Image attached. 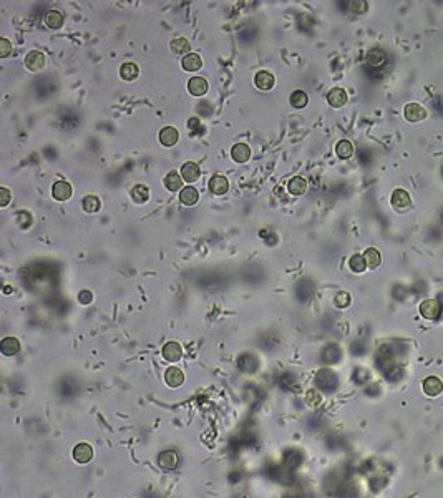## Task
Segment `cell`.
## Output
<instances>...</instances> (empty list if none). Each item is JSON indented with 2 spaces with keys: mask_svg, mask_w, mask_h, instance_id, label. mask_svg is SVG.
Returning a JSON list of instances; mask_svg holds the SVG:
<instances>
[{
  "mask_svg": "<svg viewBox=\"0 0 443 498\" xmlns=\"http://www.w3.org/2000/svg\"><path fill=\"white\" fill-rule=\"evenodd\" d=\"M390 201H392V206L397 209V211H407V209H409L410 205H412L409 193H407V191L402 189V188H398V189L393 191Z\"/></svg>",
  "mask_w": 443,
  "mask_h": 498,
  "instance_id": "cell-1",
  "label": "cell"
},
{
  "mask_svg": "<svg viewBox=\"0 0 443 498\" xmlns=\"http://www.w3.org/2000/svg\"><path fill=\"white\" fill-rule=\"evenodd\" d=\"M73 458H75V462H78V464H88V462L93 458L92 445L87 443V442H82V443H78V445H75Z\"/></svg>",
  "mask_w": 443,
  "mask_h": 498,
  "instance_id": "cell-2",
  "label": "cell"
},
{
  "mask_svg": "<svg viewBox=\"0 0 443 498\" xmlns=\"http://www.w3.org/2000/svg\"><path fill=\"white\" fill-rule=\"evenodd\" d=\"M45 65V55L38 50H32L30 53H27L25 57V67L30 71H38L44 68Z\"/></svg>",
  "mask_w": 443,
  "mask_h": 498,
  "instance_id": "cell-3",
  "label": "cell"
},
{
  "mask_svg": "<svg viewBox=\"0 0 443 498\" xmlns=\"http://www.w3.org/2000/svg\"><path fill=\"white\" fill-rule=\"evenodd\" d=\"M423 392L428 395V397H436L443 392V382L435 375H430L423 380Z\"/></svg>",
  "mask_w": 443,
  "mask_h": 498,
  "instance_id": "cell-4",
  "label": "cell"
},
{
  "mask_svg": "<svg viewBox=\"0 0 443 498\" xmlns=\"http://www.w3.org/2000/svg\"><path fill=\"white\" fill-rule=\"evenodd\" d=\"M201 176V170H199V166H197L196 163H193V161H186L183 166H181V178H183V181H186V183H194L197 181Z\"/></svg>",
  "mask_w": 443,
  "mask_h": 498,
  "instance_id": "cell-5",
  "label": "cell"
},
{
  "mask_svg": "<svg viewBox=\"0 0 443 498\" xmlns=\"http://www.w3.org/2000/svg\"><path fill=\"white\" fill-rule=\"evenodd\" d=\"M420 313L425 319H436L440 314V304L435 299H425L420 304Z\"/></svg>",
  "mask_w": 443,
  "mask_h": 498,
  "instance_id": "cell-6",
  "label": "cell"
},
{
  "mask_svg": "<svg viewBox=\"0 0 443 498\" xmlns=\"http://www.w3.org/2000/svg\"><path fill=\"white\" fill-rule=\"evenodd\" d=\"M163 357L171 364L178 362L179 359L183 357L181 346H179L178 342H168V344H165V347H163Z\"/></svg>",
  "mask_w": 443,
  "mask_h": 498,
  "instance_id": "cell-7",
  "label": "cell"
},
{
  "mask_svg": "<svg viewBox=\"0 0 443 498\" xmlns=\"http://www.w3.org/2000/svg\"><path fill=\"white\" fill-rule=\"evenodd\" d=\"M178 462H179L178 453L173 452V450H165V452H161L159 457H158V464H159L161 469H165V470L176 469Z\"/></svg>",
  "mask_w": 443,
  "mask_h": 498,
  "instance_id": "cell-8",
  "label": "cell"
},
{
  "mask_svg": "<svg viewBox=\"0 0 443 498\" xmlns=\"http://www.w3.org/2000/svg\"><path fill=\"white\" fill-rule=\"evenodd\" d=\"M404 113H405V118L412 123L420 122V120H423L425 117H427V110H425L423 106L417 105V103H409L405 106Z\"/></svg>",
  "mask_w": 443,
  "mask_h": 498,
  "instance_id": "cell-9",
  "label": "cell"
},
{
  "mask_svg": "<svg viewBox=\"0 0 443 498\" xmlns=\"http://www.w3.org/2000/svg\"><path fill=\"white\" fill-rule=\"evenodd\" d=\"M208 82L206 79H203V76H193L189 82H188V90H189V93L191 95H194V97H203L206 92H208Z\"/></svg>",
  "mask_w": 443,
  "mask_h": 498,
  "instance_id": "cell-10",
  "label": "cell"
},
{
  "mask_svg": "<svg viewBox=\"0 0 443 498\" xmlns=\"http://www.w3.org/2000/svg\"><path fill=\"white\" fill-rule=\"evenodd\" d=\"M165 380H166L168 386L173 387V389H176V387H179V386H183V382H184V374H183V370L173 365V367H170V369L166 370V374H165Z\"/></svg>",
  "mask_w": 443,
  "mask_h": 498,
  "instance_id": "cell-11",
  "label": "cell"
},
{
  "mask_svg": "<svg viewBox=\"0 0 443 498\" xmlns=\"http://www.w3.org/2000/svg\"><path fill=\"white\" fill-rule=\"evenodd\" d=\"M231 157L236 163H246V161L251 158V148L246 145V143H237V145H234L231 149Z\"/></svg>",
  "mask_w": 443,
  "mask_h": 498,
  "instance_id": "cell-12",
  "label": "cell"
},
{
  "mask_svg": "<svg viewBox=\"0 0 443 498\" xmlns=\"http://www.w3.org/2000/svg\"><path fill=\"white\" fill-rule=\"evenodd\" d=\"M209 189H211V193L218 195V196L226 195L227 189H229V181H227L224 176L216 175L211 178V181H209Z\"/></svg>",
  "mask_w": 443,
  "mask_h": 498,
  "instance_id": "cell-13",
  "label": "cell"
},
{
  "mask_svg": "<svg viewBox=\"0 0 443 498\" xmlns=\"http://www.w3.org/2000/svg\"><path fill=\"white\" fill-rule=\"evenodd\" d=\"M327 101L329 105L334 108H340L347 103V93L344 88H332L327 95Z\"/></svg>",
  "mask_w": 443,
  "mask_h": 498,
  "instance_id": "cell-14",
  "label": "cell"
},
{
  "mask_svg": "<svg viewBox=\"0 0 443 498\" xmlns=\"http://www.w3.org/2000/svg\"><path fill=\"white\" fill-rule=\"evenodd\" d=\"M52 195L58 201H67L71 196V186L67 181H57L52 188Z\"/></svg>",
  "mask_w": 443,
  "mask_h": 498,
  "instance_id": "cell-15",
  "label": "cell"
},
{
  "mask_svg": "<svg viewBox=\"0 0 443 498\" xmlns=\"http://www.w3.org/2000/svg\"><path fill=\"white\" fill-rule=\"evenodd\" d=\"M179 201L183 203L184 206H194L197 201H199V193L193 186H186V188L181 189L179 193Z\"/></svg>",
  "mask_w": 443,
  "mask_h": 498,
  "instance_id": "cell-16",
  "label": "cell"
},
{
  "mask_svg": "<svg viewBox=\"0 0 443 498\" xmlns=\"http://www.w3.org/2000/svg\"><path fill=\"white\" fill-rule=\"evenodd\" d=\"M178 138H179L178 130L173 128V127H166V128H163L159 131V141H161V145H163V146L176 145Z\"/></svg>",
  "mask_w": 443,
  "mask_h": 498,
  "instance_id": "cell-17",
  "label": "cell"
},
{
  "mask_svg": "<svg viewBox=\"0 0 443 498\" xmlns=\"http://www.w3.org/2000/svg\"><path fill=\"white\" fill-rule=\"evenodd\" d=\"M181 67L186 71H197L203 67V60H201L199 55H196V53H189V55L183 57Z\"/></svg>",
  "mask_w": 443,
  "mask_h": 498,
  "instance_id": "cell-18",
  "label": "cell"
},
{
  "mask_svg": "<svg viewBox=\"0 0 443 498\" xmlns=\"http://www.w3.org/2000/svg\"><path fill=\"white\" fill-rule=\"evenodd\" d=\"M254 82H256V87L259 90H271L274 87V83H276L274 75L269 73V71H259V73L256 75Z\"/></svg>",
  "mask_w": 443,
  "mask_h": 498,
  "instance_id": "cell-19",
  "label": "cell"
},
{
  "mask_svg": "<svg viewBox=\"0 0 443 498\" xmlns=\"http://www.w3.org/2000/svg\"><path fill=\"white\" fill-rule=\"evenodd\" d=\"M287 189H289L291 195L301 196V195L305 193V189H307V181H305V179L301 178V176H296V178L291 179L289 184H287Z\"/></svg>",
  "mask_w": 443,
  "mask_h": 498,
  "instance_id": "cell-20",
  "label": "cell"
},
{
  "mask_svg": "<svg viewBox=\"0 0 443 498\" xmlns=\"http://www.w3.org/2000/svg\"><path fill=\"white\" fill-rule=\"evenodd\" d=\"M119 75H122V79L123 80H127V82H133L138 79V75H140V68H138V65L136 63H125L122 70H119Z\"/></svg>",
  "mask_w": 443,
  "mask_h": 498,
  "instance_id": "cell-21",
  "label": "cell"
},
{
  "mask_svg": "<svg viewBox=\"0 0 443 498\" xmlns=\"http://www.w3.org/2000/svg\"><path fill=\"white\" fill-rule=\"evenodd\" d=\"M165 186H166V189L168 191H179L181 189V186H183V178L181 175H178L176 171H171V173H168L166 178H165Z\"/></svg>",
  "mask_w": 443,
  "mask_h": 498,
  "instance_id": "cell-22",
  "label": "cell"
},
{
  "mask_svg": "<svg viewBox=\"0 0 443 498\" xmlns=\"http://www.w3.org/2000/svg\"><path fill=\"white\" fill-rule=\"evenodd\" d=\"M0 349H2L5 356H15L20 351V342L15 337H5L2 340V344H0Z\"/></svg>",
  "mask_w": 443,
  "mask_h": 498,
  "instance_id": "cell-23",
  "label": "cell"
},
{
  "mask_svg": "<svg viewBox=\"0 0 443 498\" xmlns=\"http://www.w3.org/2000/svg\"><path fill=\"white\" fill-rule=\"evenodd\" d=\"M131 200L138 205H143L149 200V189L146 188L145 184H136L133 189H131Z\"/></svg>",
  "mask_w": 443,
  "mask_h": 498,
  "instance_id": "cell-24",
  "label": "cell"
},
{
  "mask_svg": "<svg viewBox=\"0 0 443 498\" xmlns=\"http://www.w3.org/2000/svg\"><path fill=\"white\" fill-rule=\"evenodd\" d=\"M171 50L173 53H179V55H189V50H191V45H189V42L186 39H183V37H179V39H175V40H171Z\"/></svg>",
  "mask_w": 443,
  "mask_h": 498,
  "instance_id": "cell-25",
  "label": "cell"
},
{
  "mask_svg": "<svg viewBox=\"0 0 443 498\" xmlns=\"http://www.w3.org/2000/svg\"><path fill=\"white\" fill-rule=\"evenodd\" d=\"M45 23L50 28H60L63 25V15L58 10H50L45 15Z\"/></svg>",
  "mask_w": 443,
  "mask_h": 498,
  "instance_id": "cell-26",
  "label": "cell"
},
{
  "mask_svg": "<svg viewBox=\"0 0 443 498\" xmlns=\"http://www.w3.org/2000/svg\"><path fill=\"white\" fill-rule=\"evenodd\" d=\"M364 259H365V262H367V266H369L370 269H375V267H379V266H380L382 257H380V253H379V251H377V249L369 248V249L364 253Z\"/></svg>",
  "mask_w": 443,
  "mask_h": 498,
  "instance_id": "cell-27",
  "label": "cell"
},
{
  "mask_svg": "<svg viewBox=\"0 0 443 498\" xmlns=\"http://www.w3.org/2000/svg\"><path fill=\"white\" fill-rule=\"evenodd\" d=\"M385 53L384 50H380V49H374V50H370L369 52V55H367V62L369 65H372V67H382V65L385 63Z\"/></svg>",
  "mask_w": 443,
  "mask_h": 498,
  "instance_id": "cell-28",
  "label": "cell"
},
{
  "mask_svg": "<svg viewBox=\"0 0 443 498\" xmlns=\"http://www.w3.org/2000/svg\"><path fill=\"white\" fill-rule=\"evenodd\" d=\"M289 101L294 108H304L309 103V97H307V93L302 92V90H296V92L291 95Z\"/></svg>",
  "mask_w": 443,
  "mask_h": 498,
  "instance_id": "cell-29",
  "label": "cell"
},
{
  "mask_svg": "<svg viewBox=\"0 0 443 498\" xmlns=\"http://www.w3.org/2000/svg\"><path fill=\"white\" fill-rule=\"evenodd\" d=\"M335 153H337L339 158H344V160L345 158H350L352 153H354V146H352L350 141L342 140V141L337 143V146H335Z\"/></svg>",
  "mask_w": 443,
  "mask_h": 498,
  "instance_id": "cell-30",
  "label": "cell"
},
{
  "mask_svg": "<svg viewBox=\"0 0 443 498\" xmlns=\"http://www.w3.org/2000/svg\"><path fill=\"white\" fill-rule=\"evenodd\" d=\"M349 266H350V269H352V271H354V273L360 274V273L365 271V267H367V262H365L364 256H360V254H354V256L350 257Z\"/></svg>",
  "mask_w": 443,
  "mask_h": 498,
  "instance_id": "cell-31",
  "label": "cell"
},
{
  "mask_svg": "<svg viewBox=\"0 0 443 498\" xmlns=\"http://www.w3.org/2000/svg\"><path fill=\"white\" fill-rule=\"evenodd\" d=\"M82 206H83V209H85L87 213H97L101 205H100V200H98L97 196L90 195V196L85 198V200H83Z\"/></svg>",
  "mask_w": 443,
  "mask_h": 498,
  "instance_id": "cell-32",
  "label": "cell"
},
{
  "mask_svg": "<svg viewBox=\"0 0 443 498\" xmlns=\"http://www.w3.org/2000/svg\"><path fill=\"white\" fill-rule=\"evenodd\" d=\"M334 304L337 305V308H340V309L347 308V305L350 304V294L349 292H339L337 296H335V299H334Z\"/></svg>",
  "mask_w": 443,
  "mask_h": 498,
  "instance_id": "cell-33",
  "label": "cell"
},
{
  "mask_svg": "<svg viewBox=\"0 0 443 498\" xmlns=\"http://www.w3.org/2000/svg\"><path fill=\"white\" fill-rule=\"evenodd\" d=\"M12 52V44L7 39H0V57L5 58L9 57V53Z\"/></svg>",
  "mask_w": 443,
  "mask_h": 498,
  "instance_id": "cell-34",
  "label": "cell"
},
{
  "mask_svg": "<svg viewBox=\"0 0 443 498\" xmlns=\"http://www.w3.org/2000/svg\"><path fill=\"white\" fill-rule=\"evenodd\" d=\"M349 9L355 14H364L367 10V2H349Z\"/></svg>",
  "mask_w": 443,
  "mask_h": 498,
  "instance_id": "cell-35",
  "label": "cell"
},
{
  "mask_svg": "<svg viewBox=\"0 0 443 498\" xmlns=\"http://www.w3.org/2000/svg\"><path fill=\"white\" fill-rule=\"evenodd\" d=\"M305 400H307V404H309V405L315 407V405H319V404H320V395L317 394L315 391H309V392H307V397H305Z\"/></svg>",
  "mask_w": 443,
  "mask_h": 498,
  "instance_id": "cell-36",
  "label": "cell"
},
{
  "mask_svg": "<svg viewBox=\"0 0 443 498\" xmlns=\"http://www.w3.org/2000/svg\"><path fill=\"white\" fill-rule=\"evenodd\" d=\"M10 198H12V195H10V191L7 188H0V206H2V208L7 206L10 203Z\"/></svg>",
  "mask_w": 443,
  "mask_h": 498,
  "instance_id": "cell-37",
  "label": "cell"
},
{
  "mask_svg": "<svg viewBox=\"0 0 443 498\" xmlns=\"http://www.w3.org/2000/svg\"><path fill=\"white\" fill-rule=\"evenodd\" d=\"M92 299H93V294L90 291H82L78 294V301L82 304H90V302H92Z\"/></svg>",
  "mask_w": 443,
  "mask_h": 498,
  "instance_id": "cell-38",
  "label": "cell"
},
{
  "mask_svg": "<svg viewBox=\"0 0 443 498\" xmlns=\"http://www.w3.org/2000/svg\"><path fill=\"white\" fill-rule=\"evenodd\" d=\"M188 127H189L191 131H193V133H196V128H197V127H201L199 118H191L189 122H188Z\"/></svg>",
  "mask_w": 443,
  "mask_h": 498,
  "instance_id": "cell-39",
  "label": "cell"
}]
</instances>
